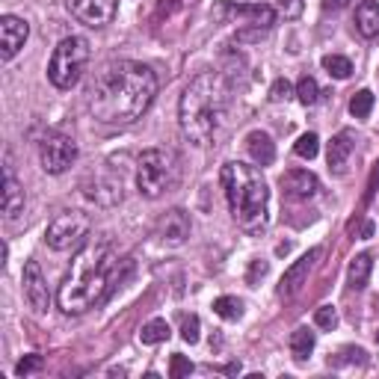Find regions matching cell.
Masks as SVG:
<instances>
[{"label": "cell", "instance_id": "6da1fadb", "mask_svg": "<svg viewBox=\"0 0 379 379\" xmlns=\"http://www.w3.org/2000/svg\"><path fill=\"white\" fill-rule=\"evenodd\" d=\"M157 95V77L148 66L116 59L95 74L89 86V113L104 125H131L143 118Z\"/></svg>", "mask_w": 379, "mask_h": 379}, {"label": "cell", "instance_id": "7a4b0ae2", "mask_svg": "<svg viewBox=\"0 0 379 379\" xmlns=\"http://www.w3.org/2000/svg\"><path fill=\"white\" fill-rule=\"evenodd\" d=\"M116 282V258L110 243L92 241L71 261L63 285L56 290V305L66 314H84L113 293Z\"/></svg>", "mask_w": 379, "mask_h": 379}, {"label": "cell", "instance_id": "3957f363", "mask_svg": "<svg viewBox=\"0 0 379 379\" xmlns=\"http://www.w3.org/2000/svg\"><path fill=\"white\" fill-rule=\"evenodd\" d=\"M231 89L228 81L219 71H198L187 84L181 104H178V122H181V133L193 146L205 148L213 146L228 113Z\"/></svg>", "mask_w": 379, "mask_h": 379}, {"label": "cell", "instance_id": "277c9868", "mask_svg": "<svg viewBox=\"0 0 379 379\" xmlns=\"http://www.w3.org/2000/svg\"><path fill=\"white\" fill-rule=\"evenodd\" d=\"M219 181H223L234 223L246 234L261 237L270 226V187L261 169L241 161H228L219 169Z\"/></svg>", "mask_w": 379, "mask_h": 379}, {"label": "cell", "instance_id": "5b68a950", "mask_svg": "<svg viewBox=\"0 0 379 379\" xmlns=\"http://www.w3.org/2000/svg\"><path fill=\"white\" fill-rule=\"evenodd\" d=\"M181 181V161L172 148H146L136 157V187L139 196L161 198Z\"/></svg>", "mask_w": 379, "mask_h": 379}, {"label": "cell", "instance_id": "8992f818", "mask_svg": "<svg viewBox=\"0 0 379 379\" xmlns=\"http://www.w3.org/2000/svg\"><path fill=\"white\" fill-rule=\"evenodd\" d=\"M89 42L84 36H66L51 54V63H48V81L56 89H74L81 84V77L89 66Z\"/></svg>", "mask_w": 379, "mask_h": 379}, {"label": "cell", "instance_id": "52a82bcc", "mask_svg": "<svg viewBox=\"0 0 379 379\" xmlns=\"http://www.w3.org/2000/svg\"><path fill=\"white\" fill-rule=\"evenodd\" d=\"M92 231V219L84 211H66L59 213L45 231V243L54 252H71L81 246Z\"/></svg>", "mask_w": 379, "mask_h": 379}, {"label": "cell", "instance_id": "ba28073f", "mask_svg": "<svg viewBox=\"0 0 379 379\" xmlns=\"http://www.w3.org/2000/svg\"><path fill=\"white\" fill-rule=\"evenodd\" d=\"M77 143L66 133H48L39 143V161L48 175H63L77 163Z\"/></svg>", "mask_w": 379, "mask_h": 379}, {"label": "cell", "instance_id": "9c48e42d", "mask_svg": "<svg viewBox=\"0 0 379 379\" xmlns=\"http://www.w3.org/2000/svg\"><path fill=\"white\" fill-rule=\"evenodd\" d=\"M84 196L92 198V202L101 205V208L118 205V202H122V196H125V175H122V169L110 172V175H95L92 184H84Z\"/></svg>", "mask_w": 379, "mask_h": 379}, {"label": "cell", "instance_id": "30bf717a", "mask_svg": "<svg viewBox=\"0 0 379 379\" xmlns=\"http://www.w3.org/2000/svg\"><path fill=\"white\" fill-rule=\"evenodd\" d=\"M69 9L86 27H107L118 12V0H69Z\"/></svg>", "mask_w": 379, "mask_h": 379}, {"label": "cell", "instance_id": "8fae6325", "mask_svg": "<svg viewBox=\"0 0 379 379\" xmlns=\"http://www.w3.org/2000/svg\"><path fill=\"white\" fill-rule=\"evenodd\" d=\"M21 288H24L27 305H30L36 314H45V311L51 308V290H48V282H45V276H42V267H39L36 261H27V264H24Z\"/></svg>", "mask_w": 379, "mask_h": 379}, {"label": "cell", "instance_id": "7c38bea8", "mask_svg": "<svg viewBox=\"0 0 379 379\" xmlns=\"http://www.w3.org/2000/svg\"><path fill=\"white\" fill-rule=\"evenodd\" d=\"M27 36H30V24L24 21V18H18V15L0 18V59L9 63V59L24 48Z\"/></svg>", "mask_w": 379, "mask_h": 379}, {"label": "cell", "instance_id": "4fadbf2b", "mask_svg": "<svg viewBox=\"0 0 379 379\" xmlns=\"http://www.w3.org/2000/svg\"><path fill=\"white\" fill-rule=\"evenodd\" d=\"M323 255V249H311V252H305L299 261H293L288 270H285V276H282V285H278V296H293L299 288L305 285V278H308V273H311V267L317 264V258Z\"/></svg>", "mask_w": 379, "mask_h": 379}, {"label": "cell", "instance_id": "5bb4252c", "mask_svg": "<svg viewBox=\"0 0 379 379\" xmlns=\"http://www.w3.org/2000/svg\"><path fill=\"white\" fill-rule=\"evenodd\" d=\"M190 216H187V211H181V208H172L161 223H157V237L166 243V246H181V243H187V237H190Z\"/></svg>", "mask_w": 379, "mask_h": 379}, {"label": "cell", "instance_id": "9a60e30c", "mask_svg": "<svg viewBox=\"0 0 379 379\" xmlns=\"http://www.w3.org/2000/svg\"><path fill=\"white\" fill-rule=\"evenodd\" d=\"M278 187L288 198H311L320 190V181H317V175L308 172V169H290L278 178Z\"/></svg>", "mask_w": 379, "mask_h": 379}, {"label": "cell", "instance_id": "2e32d148", "mask_svg": "<svg viewBox=\"0 0 379 379\" xmlns=\"http://www.w3.org/2000/svg\"><path fill=\"white\" fill-rule=\"evenodd\" d=\"M216 18H226V15H234V18H249V24H255L258 30H270L276 24V9L270 4H258V6H228V4H219L213 9Z\"/></svg>", "mask_w": 379, "mask_h": 379}, {"label": "cell", "instance_id": "e0dca14e", "mask_svg": "<svg viewBox=\"0 0 379 379\" xmlns=\"http://www.w3.org/2000/svg\"><path fill=\"white\" fill-rule=\"evenodd\" d=\"M27 208V193H24V184L15 178L12 166H6L4 172V216L6 219H15L21 216Z\"/></svg>", "mask_w": 379, "mask_h": 379}, {"label": "cell", "instance_id": "ac0fdd59", "mask_svg": "<svg viewBox=\"0 0 379 379\" xmlns=\"http://www.w3.org/2000/svg\"><path fill=\"white\" fill-rule=\"evenodd\" d=\"M353 148H355V139L350 131H341L332 136V143L326 148V161H329V169L335 175H344L347 166H350V157H353Z\"/></svg>", "mask_w": 379, "mask_h": 379}, {"label": "cell", "instance_id": "d6986e66", "mask_svg": "<svg viewBox=\"0 0 379 379\" xmlns=\"http://www.w3.org/2000/svg\"><path fill=\"white\" fill-rule=\"evenodd\" d=\"M246 148H249V157L258 163V166H273L276 161V143L267 131H252L246 136Z\"/></svg>", "mask_w": 379, "mask_h": 379}, {"label": "cell", "instance_id": "ffe728a7", "mask_svg": "<svg viewBox=\"0 0 379 379\" xmlns=\"http://www.w3.org/2000/svg\"><path fill=\"white\" fill-rule=\"evenodd\" d=\"M355 30L365 39H376L379 36V4L376 0H362L355 9Z\"/></svg>", "mask_w": 379, "mask_h": 379}, {"label": "cell", "instance_id": "44dd1931", "mask_svg": "<svg viewBox=\"0 0 379 379\" xmlns=\"http://www.w3.org/2000/svg\"><path fill=\"white\" fill-rule=\"evenodd\" d=\"M370 270H373V258L368 255V252H362V255H355L353 261H350V270H347V276H350V285L355 288V290H362V288H368V278H370Z\"/></svg>", "mask_w": 379, "mask_h": 379}, {"label": "cell", "instance_id": "7402d4cb", "mask_svg": "<svg viewBox=\"0 0 379 379\" xmlns=\"http://www.w3.org/2000/svg\"><path fill=\"white\" fill-rule=\"evenodd\" d=\"M314 350V332L305 329V326H299L290 332V355H293V362H305V358L311 355Z\"/></svg>", "mask_w": 379, "mask_h": 379}, {"label": "cell", "instance_id": "603a6c76", "mask_svg": "<svg viewBox=\"0 0 379 379\" xmlns=\"http://www.w3.org/2000/svg\"><path fill=\"white\" fill-rule=\"evenodd\" d=\"M169 335H172L169 323L163 320V317H154V320H148L143 329H139V341L148 344V347H154V344H163Z\"/></svg>", "mask_w": 379, "mask_h": 379}, {"label": "cell", "instance_id": "cb8c5ba5", "mask_svg": "<svg viewBox=\"0 0 379 379\" xmlns=\"http://www.w3.org/2000/svg\"><path fill=\"white\" fill-rule=\"evenodd\" d=\"M213 314H219L223 320H241L243 317V299L219 296V299H213Z\"/></svg>", "mask_w": 379, "mask_h": 379}, {"label": "cell", "instance_id": "d4e9b609", "mask_svg": "<svg viewBox=\"0 0 379 379\" xmlns=\"http://www.w3.org/2000/svg\"><path fill=\"white\" fill-rule=\"evenodd\" d=\"M323 69L329 71V77H335V81H347V77L353 74V63H350L347 56H341V54L323 56Z\"/></svg>", "mask_w": 379, "mask_h": 379}, {"label": "cell", "instance_id": "484cf974", "mask_svg": "<svg viewBox=\"0 0 379 379\" xmlns=\"http://www.w3.org/2000/svg\"><path fill=\"white\" fill-rule=\"evenodd\" d=\"M370 110H373V92H370V89H358V92L353 95V101H350V113H353L355 118H368Z\"/></svg>", "mask_w": 379, "mask_h": 379}, {"label": "cell", "instance_id": "4316f807", "mask_svg": "<svg viewBox=\"0 0 379 379\" xmlns=\"http://www.w3.org/2000/svg\"><path fill=\"white\" fill-rule=\"evenodd\" d=\"M296 98L303 101L305 107H311V104H317V98H320V86H317V81L314 77H303V81L296 84Z\"/></svg>", "mask_w": 379, "mask_h": 379}, {"label": "cell", "instance_id": "83f0119b", "mask_svg": "<svg viewBox=\"0 0 379 379\" xmlns=\"http://www.w3.org/2000/svg\"><path fill=\"white\" fill-rule=\"evenodd\" d=\"M270 6L276 9V15H282L285 21H296L303 15V0H270Z\"/></svg>", "mask_w": 379, "mask_h": 379}, {"label": "cell", "instance_id": "f1b7e54d", "mask_svg": "<svg viewBox=\"0 0 379 379\" xmlns=\"http://www.w3.org/2000/svg\"><path fill=\"white\" fill-rule=\"evenodd\" d=\"M293 151H296L299 157H305V161H314L317 151H320V139H317V133H303V136L296 139Z\"/></svg>", "mask_w": 379, "mask_h": 379}, {"label": "cell", "instance_id": "f546056e", "mask_svg": "<svg viewBox=\"0 0 379 379\" xmlns=\"http://www.w3.org/2000/svg\"><path fill=\"white\" fill-rule=\"evenodd\" d=\"M193 373V362L187 355H181V353H172V358H169V376L172 379H181V376H190Z\"/></svg>", "mask_w": 379, "mask_h": 379}, {"label": "cell", "instance_id": "4dcf8cb0", "mask_svg": "<svg viewBox=\"0 0 379 379\" xmlns=\"http://www.w3.org/2000/svg\"><path fill=\"white\" fill-rule=\"evenodd\" d=\"M314 323L320 326V329H329V332H332V329L338 326V311H335L332 305H320V308L314 311Z\"/></svg>", "mask_w": 379, "mask_h": 379}, {"label": "cell", "instance_id": "1f68e13d", "mask_svg": "<svg viewBox=\"0 0 379 379\" xmlns=\"http://www.w3.org/2000/svg\"><path fill=\"white\" fill-rule=\"evenodd\" d=\"M267 273H270V264L267 261H252L249 264V273H246V285L249 288H258V282H261Z\"/></svg>", "mask_w": 379, "mask_h": 379}, {"label": "cell", "instance_id": "d6a6232c", "mask_svg": "<svg viewBox=\"0 0 379 379\" xmlns=\"http://www.w3.org/2000/svg\"><path fill=\"white\" fill-rule=\"evenodd\" d=\"M198 329H202V323H198V317H196V314H190V317H184L181 338H184L187 344H196V341H198Z\"/></svg>", "mask_w": 379, "mask_h": 379}, {"label": "cell", "instance_id": "836d02e7", "mask_svg": "<svg viewBox=\"0 0 379 379\" xmlns=\"http://www.w3.org/2000/svg\"><path fill=\"white\" fill-rule=\"evenodd\" d=\"M36 370H42V355H24L21 362L15 365L18 376H27V373H36Z\"/></svg>", "mask_w": 379, "mask_h": 379}, {"label": "cell", "instance_id": "e575fe53", "mask_svg": "<svg viewBox=\"0 0 379 379\" xmlns=\"http://www.w3.org/2000/svg\"><path fill=\"white\" fill-rule=\"evenodd\" d=\"M290 95H293V89H290V84L285 81V77H278V81L270 86V101H276V104L278 101H288Z\"/></svg>", "mask_w": 379, "mask_h": 379}, {"label": "cell", "instance_id": "d590c367", "mask_svg": "<svg viewBox=\"0 0 379 379\" xmlns=\"http://www.w3.org/2000/svg\"><path fill=\"white\" fill-rule=\"evenodd\" d=\"M350 0H326V9H344Z\"/></svg>", "mask_w": 379, "mask_h": 379}, {"label": "cell", "instance_id": "8d00e7d4", "mask_svg": "<svg viewBox=\"0 0 379 379\" xmlns=\"http://www.w3.org/2000/svg\"><path fill=\"white\" fill-rule=\"evenodd\" d=\"M376 344H379V332H376Z\"/></svg>", "mask_w": 379, "mask_h": 379}]
</instances>
